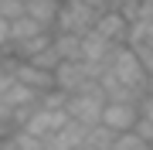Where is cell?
<instances>
[{"mask_svg":"<svg viewBox=\"0 0 153 150\" xmlns=\"http://www.w3.org/2000/svg\"><path fill=\"white\" fill-rule=\"evenodd\" d=\"M105 72H109L116 82L129 85L136 92H146V68H143L140 55L129 45H112L109 58H105Z\"/></svg>","mask_w":153,"mask_h":150,"instance_id":"6da1fadb","label":"cell"},{"mask_svg":"<svg viewBox=\"0 0 153 150\" xmlns=\"http://www.w3.org/2000/svg\"><path fill=\"white\" fill-rule=\"evenodd\" d=\"M102 106H105V96L99 89V82H85L82 89L68 92L65 113H68V119H78V123H85V126H92V123H99Z\"/></svg>","mask_w":153,"mask_h":150,"instance_id":"7a4b0ae2","label":"cell"},{"mask_svg":"<svg viewBox=\"0 0 153 150\" xmlns=\"http://www.w3.org/2000/svg\"><path fill=\"white\" fill-rule=\"evenodd\" d=\"M95 7L82 4V0H61L58 7V17H55V28L51 31H71V34H85L95 21Z\"/></svg>","mask_w":153,"mask_h":150,"instance_id":"3957f363","label":"cell"},{"mask_svg":"<svg viewBox=\"0 0 153 150\" xmlns=\"http://www.w3.org/2000/svg\"><path fill=\"white\" fill-rule=\"evenodd\" d=\"M136 119H140L136 102H109V99H105L102 113H99V123L109 126L112 133H126V130H133V126H136Z\"/></svg>","mask_w":153,"mask_h":150,"instance_id":"277c9868","label":"cell"},{"mask_svg":"<svg viewBox=\"0 0 153 150\" xmlns=\"http://www.w3.org/2000/svg\"><path fill=\"white\" fill-rule=\"evenodd\" d=\"M51 78H55V89H61V92H75V89H82L85 82H95V78H88V68H85L82 58L58 61V65L51 68Z\"/></svg>","mask_w":153,"mask_h":150,"instance_id":"5b68a950","label":"cell"},{"mask_svg":"<svg viewBox=\"0 0 153 150\" xmlns=\"http://www.w3.org/2000/svg\"><path fill=\"white\" fill-rule=\"evenodd\" d=\"M126 28H129V21L119 14V7H105V10H99L95 21H92V31L102 34L105 41H112V45H123L126 41Z\"/></svg>","mask_w":153,"mask_h":150,"instance_id":"8992f818","label":"cell"},{"mask_svg":"<svg viewBox=\"0 0 153 150\" xmlns=\"http://www.w3.org/2000/svg\"><path fill=\"white\" fill-rule=\"evenodd\" d=\"M65 119H68L65 109H44V106H34V113L27 116V123H24L21 130H27V133H34V137H48V133H55V130H61Z\"/></svg>","mask_w":153,"mask_h":150,"instance_id":"52a82bcc","label":"cell"},{"mask_svg":"<svg viewBox=\"0 0 153 150\" xmlns=\"http://www.w3.org/2000/svg\"><path fill=\"white\" fill-rule=\"evenodd\" d=\"M109 51H112V41H105L102 34H95L92 28L82 34V55H78L82 61H92V65H105Z\"/></svg>","mask_w":153,"mask_h":150,"instance_id":"ba28073f","label":"cell"},{"mask_svg":"<svg viewBox=\"0 0 153 150\" xmlns=\"http://www.w3.org/2000/svg\"><path fill=\"white\" fill-rule=\"evenodd\" d=\"M58 7L61 0H24V14L31 17V21H38L41 28H55V17H58Z\"/></svg>","mask_w":153,"mask_h":150,"instance_id":"9c48e42d","label":"cell"},{"mask_svg":"<svg viewBox=\"0 0 153 150\" xmlns=\"http://www.w3.org/2000/svg\"><path fill=\"white\" fill-rule=\"evenodd\" d=\"M51 48L61 61H75L82 55V34H71V31H51Z\"/></svg>","mask_w":153,"mask_h":150,"instance_id":"30bf717a","label":"cell"},{"mask_svg":"<svg viewBox=\"0 0 153 150\" xmlns=\"http://www.w3.org/2000/svg\"><path fill=\"white\" fill-rule=\"evenodd\" d=\"M85 130H88L85 123H78V119H65V123H61V130H55V137H58L68 150H75V147L85 140Z\"/></svg>","mask_w":153,"mask_h":150,"instance_id":"8fae6325","label":"cell"},{"mask_svg":"<svg viewBox=\"0 0 153 150\" xmlns=\"http://www.w3.org/2000/svg\"><path fill=\"white\" fill-rule=\"evenodd\" d=\"M0 96H4V102L10 106V109H14V106L38 102V92H34V89H27V85H21V82H14V78H10V85H7V89L0 92Z\"/></svg>","mask_w":153,"mask_h":150,"instance_id":"7c38bea8","label":"cell"},{"mask_svg":"<svg viewBox=\"0 0 153 150\" xmlns=\"http://www.w3.org/2000/svg\"><path fill=\"white\" fill-rule=\"evenodd\" d=\"M112 140H116V133H112L109 126H102V123H92V126L85 130V140H82V143L95 147V150H109V147H112Z\"/></svg>","mask_w":153,"mask_h":150,"instance_id":"4fadbf2b","label":"cell"},{"mask_svg":"<svg viewBox=\"0 0 153 150\" xmlns=\"http://www.w3.org/2000/svg\"><path fill=\"white\" fill-rule=\"evenodd\" d=\"M41 31H48V28H41V24H38V21H31L27 14H21V17H14V21H10V41L31 38V34H41Z\"/></svg>","mask_w":153,"mask_h":150,"instance_id":"5bb4252c","label":"cell"},{"mask_svg":"<svg viewBox=\"0 0 153 150\" xmlns=\"http://www.w3.org/2000/svg\"><path fill=\"white\" fill-rule=\"evenodd\" d=\"M10 140H14V147H17V150H44L41 137H34V133H27V130H21V126H14V130H10Z\"/></svg>","mask_w":153,"mask_h":150,"instance_id":"9a60e30c","label":"cell"},{"mask_svg":"<svg viewBox=\"0 0 153 150\" xmlns=\"http://www.w3.org/2000/svg\"><path fill=\"white\" fill-rule=\"evenodd\" d=\"M65 99H68V92H61V89H44L38 96V106H44V109H65Z\"/></svg>","mask_w":153,"mask_h":150,"instance_id":"2e32d148","label":"cell"},{"mask_svg":"<svg viewBox=\"0 0 153 150\" xmlns=\"http://www.w3.org/2000/svg\"><path fill=\"white\" fill-rule=\"evenodd\" d=\"M21 14H24V0H0V17L4 21H14Z\"/></svg>","mask_w":153,"mask_h":150,"instance_id":"e0dca14e","label":"cell"},{"mask_svg":"<svg viewBox=\"0 0 153 150\" xmlns=\"http://www.w3.org/2000/svg\"><path fill=\"white\" fill-rule=\"evenodd\" d=\"M133 133H136V137H143V140H146V143L153 147V119H136V126H133Z\"/></svg>","mask_w":153,"mask_h":150,"instance_id":"ac0fdd59","label":"cell"},{"mask_svg":"<svg viewBox=\"0 0 153 150\" xmlns=\"http://www.w3.org/2000/svg\"><path fill=\"white\" fill-rule=\"evenodd\" d=\"M136 109H140L143 119H153V92H143V99L136 102Z\"/></svg>","mask_w":153,"mask_h":150,"instance_id":"d6986e66","label":"cell"},{"mask_svg":"<svg viewBox=\"0 0 153 150\" xmlns=\"http://www.w3.org/2000/svg\"><path fill=\"white\" fill-rule=\"evenodd\" d=\"M136 21H153V0H136Z\"/></svg>","mask_w":153,"mask_h":150,"instance_id":"ffe728a7","label":"cell"},{"mask_svg":"<svg viewBox=\"0 0 153 150\" xmlns=\"http://www.w3.org/2000/svg\"><path fill=\"white\" fill-rule=\"evenodd\" d=\"M7 45H10V21L0 17V51H7Z\"/></svg>","mask_w":153,"mask_h":150,"instance_id":"44dd1931","label":"cell"},{"mask_svg":"<svg viewBox=\"0 0 153 150\" xmlns=\"http://www.w3.org/2000/svg\"><path fill=\"white\" fill-rule=\"evenodd\" d=\"M82 4L95 7V10H105V7H112V0H82Z\"/></svg>","mask_w":153,"mask_h":150,"instance_id":"7402d4cb","label":"cell"},{"mask_svg":"<svg viewBox=\"0 0 153 150\" xmlns=\"http://www.w3.org/2000/svg\"><path fill=\"white\" fill-rule=\"evenodd\" d=\"M7 85H10V72H7V68H4V65H0V92H4V89H7Z\"/></svg>","mask_w":153,"mask_h":150,"instance_id":"603a6c76","label":"cell"},{"mask_svg":"<svg viewBox=\"0 0 153 150\" xmlns=\"http://www.w3.org/2000/svg\"><path fill=\"white\" fill-rule=\"evenodd\" d=\"M75 150H95V147H88V143H78V147H75Z\"/></svg>","mask_w":153,"mask_h":150,"instance_id":"cb8c5ba5","label":"cell"}]
</instances>
